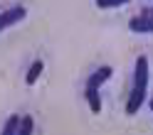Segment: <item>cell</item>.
Returning a JSON list of instances; mask_svg holds the SVG:
<instances>
[{
    "label": "cell",
    "instance_id": "obj_4",
    "mask_svg": "<svg viewBox=\"0 0 153 135\" xmlns=\"http://www.w3.org/2000/svg\"><path fill=\"white\" fill-rule=\"evenodd\" d=\"M111 74H114L111 66H99V69L87 79V86H91V89H99V86L106 81V79H111Z\"/></svg>",
    "mask_w": 153,
    "mask_h": 135
},
{
    "label": "cell",
    "instance_id": "obj_9",
    "mask_svg": "<svg viewBox=\"0 0 153 135\" xmlns=\"http://www.w3.org/2000/svg\"><path fill=\"white\" fill-rule=\"evenodd\" d=\"M94 3H97V7H101V10H109V7H121V5L131 3V0H94Z\"/></svg>",
    "mask_w": 153,
    "mask_h": 135
},
{
    "label": "cell",
    "instance_id": "obj_1",
    "mask_svg": "<svg viewBox=\"0 0 153 135\" xmlns=\"http://www.w3.org/2000/svg\"><path fill=\"white\" fill-rule=\"evenodd\" d=\"M146 96H148V59L138 56L136 66H133V86H131V93L126 101V113L136 115L141 111L143 101H146Z\"/></svg>",
    "mask_w": 153,
    "mask_h": 135
},
{
    "label": "cell",
    "instance_id": "obj_6",
    "mask_svg": "<svg viewBox=\"0 0 153 135\" xmlns=\"http://www.w3.org/2000/svg\"><path fill=\"white\" fill-rule=\"evenodd\" d=\"M42 69H45V64H42V59H37V62H32V66L27 69V76H25V84L27 86H32L37 79H40V74H42Z\"/></svg>",
    "mask_w": 153,
    "mask_h": 135
},
{
    "label": "cell",
    "instance_id": "obj_3",
    "mask_svg": "<svg viewBox=\"0 0 153 135\" xmlns=\"http://www.w3.org/2000/svg\"><path fill=\"white\" fill-rule=\"evenodd\" d=\"M25 15H27V10H25L22 5L5 10L3 15H0V32H3V30H7V27H13V25H17L20 20H25Z\"/></svg>",
    "mask_w": 153,
    "mask_h": 135
},
{
    "label": "cell",
    "instance_id": "obj_11",
    "mask_svg": "<svg viewBox=\"0 0 153 135\" xmlns=\"http://www.w3.org/2000/svg\"><path fill=\"white\" fill-rule=\"evenodd\" d=\"M148 15H153V10H151V12H148Z\"/></svg>",
    "mask_w": 153,
    "mask_h": 135
},
{
    "label": "cell",
    "instance_id": "obj_10",
    "mask_svg": "<svg viewBox=\"0 0 153 135\" xmlns=\"http://www.w3.org/2000/svg\"><path fill=\"white\" fill-rule=\"evenodd\" d=\"M148 106H151V111H153V98H151V103H148Z\"/></svg>",
    "mask_w": 153,
    "mask_h": 135
},
{
    "label": "cell",
    "instance_id": "obj_7",
    "mask_svg": "<svg viewBox=\"0 0 153 135\" xmlns=\"http://www.w3.org/2000/svg\"><path fill=\"white\" fill-rule=\"evenodd\" d=\"M32 130H35L32 115H20V123H17V133L15 135H32Z\"/></svg>",
    "mask_w": 153,
    "mask_h": 135
},
{
    "label": "cell",
    "instance_id": "obj_5",
    "mask_svg": "<svg viewBox=\"0 0 153 135\" xmlns=\"http://www.w3.org/2000/svg\"><path fill=\"white\" fill-rule=\"evenodd\" d=\"M84 98H87V103H89V108H91L94 115L101 113V96H99V89L87 86V89H84Z\"/></svg>",
    "mask_w": 153,
    "mask_h": 135
},
{
    "label": "cell",
    "instance_id": "obj_2",
    "mask_svg": "<svg viewBox=\"0 0 153 135\" xmlns=\"http://www.w3.org/2000/svg\"><path fill=\"white\" fill-rule=\"evenodd\" d=\"M128 30L136 34H153V15H136L128 20Z\"/></svg>",
    "mask_w": 153,
    "mask_h": 135
},
{
    "label": "cell",
    "instance_id": "obj_8",
    "mask_svg": "<svg viewBox=\"0 0 153 135\" xmlns=\"http://www.w3.org/2000/svg\"><path fill=\"white\" fill-rule=\"evenodd\" d=\"M17 123H20V115H10L0 135H15V133H17Z\"/></svg>",
    "mask_w": 153,
    "mask_h": 135
}]
</instances>
